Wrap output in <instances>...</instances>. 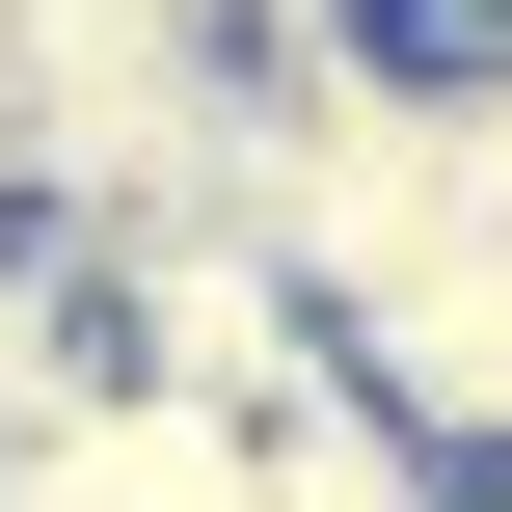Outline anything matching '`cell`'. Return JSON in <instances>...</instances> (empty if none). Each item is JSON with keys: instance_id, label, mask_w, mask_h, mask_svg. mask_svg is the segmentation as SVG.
<instances>
[{"instance_id": "6da1fadb", "label": "cell", "mask_w": 512, "mask_h": 512, "mask_svg": "<svg viewBox=\"0 0 512 512\" xmlns=\"http://www.w3.org/2000/svg\"><path fill=\"white\" fill-rule=\"evenodd\" d=\"M0 512H270V432L243 405H162V378H81L0 432Z\"/></svg>"}]
</instances>
